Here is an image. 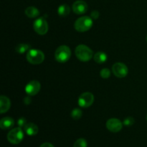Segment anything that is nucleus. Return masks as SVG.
<instances>
[{"mask_svg":"<svg viewBox=\"0 0 147 147\" xmlns=\"http://www.w3.org/2000/svg\"><path fill=\"white\" fill-rule=\"evenodd\" d=\"M76 55L82 62H88L93 57L91 49L85 45H79L76 48Z\"/></svg>","mask_w":147,"mask_h":147,"instance_id":"1","label":"nucleus"},{"mask_svg":"<svg viewBox=\"0 0 147 147\" xmlns=\"http://www.w3.org/2000/svg\"><path fill=\"white\" fill-rule=\"evenodd\" d=\"M93 26V20L91 17L88 16H83L80 17L76 21L74 27L78 32H84L90 30Z\"/></svg>","mask_w":147,"mask_h":147,"instance_id":"2","label":"nucleus"},{"mask_svg":"<svg viewBox=\"0 0 147 147\" xmlns=\"http://www.w3.org/2000/svg\"><path fill=\"white\" fill-rule=\"evenodd\" d=\"M27 60L31 64H41L45 60V55L40 50L30 49L27 53Z\"/></svg>","mask_w":147,"mask_h":147,"instance_id":"3","label":"nucleus"},{"mask_svg":"<svg viewBox=\"0 0 147 147\" xmlns=\"http://www.w3.org/2000/svg\"><path fill=\"white\" fill-rule=\"evenodd\" d=\"M71 56V50L70 47L66 45H61L56 50L55 57L57 62L64 63L68 61Z\"/></svg>","mask_w":147,"mask_h":147,"instance_id":"4","label":"nucleus"},{"mask_svg":"<svg viewBox=\"0 0 147 147\" xmlns=\"http://www.w3.org/2000/svg\"><path fill=\"white\" fill-rule=\"evenodd\" d=\"M24 139V133L20 127L11 129L7 134V139L9 142L12 144H18Z\"/></svg>","mask_w":147,"mask_h":147,"instance_id":"5","label":"nucleus"},{"mask_svg":"<svg viewBox=\"0 0 147 147\" xmlns=\"http://www.w3.org/2000/svg\"><path fill=\"white\" fill-rule=\"evenodd\" d=\"M33 27L34 31L40 35L45 34L48 31V24L43 17L37 19L33 23Z\"/></svg>","mask_w":147,"mask_h":147,"instance_id":"6","label":"nucleus"},{"mask_svg":"<svg viewBox=\"0 0 147 147\" xmlns=\"http://www.w3.org/2000/svg\"><path fill=\"white\" fill-rule=\"evenodd\" d=\"M94 102V96L91 93L86 92L82 93L78 98V105L81 108H88Z\"/></svg>","mask_w":147,"mask_h":147,"instance_id":"7","label":"nucleus"},{"mask_svg":"<svg viewBox=\"0 0 147 147\" xmlns=\"http://www.w3.org/2000/svg\"><path fill=\"white\" fill-rule=\"evenodd\" d=\"M112 71L115 76L119 78H122L127 76L128 67L122 63H116L112 66Z\"/></svg>","mask_w":147,"mask_h":147,"instance_id":"8","label":"nucleus"},{"mask_svg":"<svg viewBox=\"0 0 147 147\" xmlns=\"http://www.w3.org/2000/svg\"><path fill=\"white\" fill-rule=\"evenodd\" d=\"M123 123L118 119H110L106 122V128L108 130L113 133H117L122 129Z\"/></svg>","mask_w":147,"mask_h":147,"instance_id":"9","label":"nucleus"},{"mask_svg":"<svg viewBox=\"0 0 147 147\" xmlns=\"http://www.w3.org/2000/svg\"><path fill=\"white\" fill-rule=\"evenodd\" d=\"M41 88V85L37 80H32L27 84L25 91L28 96H33L37 95Z\"/></svg>","mask_w":147,"mask_h":147,"instance_id":"10","label":"nucleus"},{"mask_svg":"<svg viewBox=\"0 0 147 147\" xmlns=\"http://www.w3.org/2000/svg\"><path fill=\"white\" fill-rule=\"evenodd\" d=\"M88 10V4L83 0H78L73 4V11L77 14H83Z\"/></svg>","mask_w":147,"mask_h":147,"instance_id":"11","label":"nucleus"},{"mask_svg":"<svg viewBox=\"0 0 147 147\" xmlns=\"http://www.w3.org/2000/svg\"><path fill=\"white\" fill-rule=\"evenodd\" d=\"M14 125V121L11 117H4L0 121V128L3 130H7L12 128Z\"/></svg>","mask_w":147,"mask_h":147,"instance_id":"12","label":"nucleus"},{"mask_svg":"<svg viewBox=\"0 0 147 147\" xmlns=\"http://www.w3.org/2000/svg\"><path fill=\"white\" fill-rule=\"evenodd\" d=\"M11 106L10 100L4 96H1L0 97V112L1 113H4L7 112Z\"/></svg>","mask_w":147,"mask_h":147,"instance_id":"13","label":"nucleus"},{"mask_svg":"<svg viewBox=\"0 0 147 147\" xmlns=\"http://www.w3.org/2000/svg\"><path fill=\"white\" fill-rule=\"evenodd\" d=\"M24 131L28 136H35L39 131V129L36 124L33 123H28L24 127Z\"/></svg>","mask_w":147,"mask_h":147,"instance_id":"14","label":"nucleus"},{"mask_svg":"<svg viewBox=\"0 0 147 147\" xmlns=\"http://www.w3.org/2000/svg\"><path fill=\"white\" fill-rule=\"evenodd\" d=\"M93 59H94L95 62H96L97 63L102 64V63H106V61L107 60V55L103 52H98L93 56Z\"/></svg>","mask_w":147,"mask_h":147,"instance_id":"15","label":"nucleus"},{"mask_svg":"<svg viewBox=\"0 0 147 147\" xmlns=\"http://www.w3.org/2000/svg\"><path fill=\"white\" fill-rule=\"evenodd\" d=\"M25 14L30 18H35L39 16L40 11L36 7H29L25 9Z\"/></svg>","mask_w":147,"mask_h":147,"instance_id":"16","label":"nucleus"},{"mask_svg":"<svg viewBox=\"0 0 147 147\" xmlns=\"http://www.w3.org/2000/svg\"><path fill=\"white\" fill-rule=\"evenodd\" d=\"M70 12V9L67 4H61L57 9V13L60 17H66L68 15Z\"/></svg>","mask_w":147,"mask_h":147,"instance_id":"17","label":"nucleus"},{"mask_svg":"<svg viewBox=\"0 0 147 147\" xmlns=\"http://www.w3.org/2000/svg\"><path fill=\"white\" fill-rule=\"evenodd\" d=\"M30 49V46L27 44H19L15 47L16 52L20 53V54H22V53H25L26 51L29 50Z\"/></svg>","mask_w":147,"mask_h":147,"instance_id":"18","label":"nucleus"},{"mask_svg":"<svg viewBox=\"0 0 147 147\" xmlns=\"http://www.w3.org/2000/svg\"><path fill=\"white\" fill-rule=\"evenodd\" d=\"M71 117L75 120L80 119L82 117V111L80 109H73V111L71 112Z\"/></svg>","mask_w":147,"mask_h":147,"instance_id":"19","label":"nucleus"},{"mask_svg":"<svg viewBox=\"0 0 147 147\" xmlns=\"http://www.w3.org/2000/svg\"><path fill=\"white\" fill-rule=\"evenodd\" d=\"M87 146L88 144L86 139L81 138V139H78L75 142L73 147H87Z\"/></svg>","mask_w":147,"mask_h":147,"instance_id":"20","label":"nucleus"},{"mask_svg":"<svg viewBox=\"0 0 147 147\" xmlns=\"http://www.w3.org/2000/svg\"><path fill=\"white\" fill-rule=\"evenodd\" d=\"M100 76H101V78H103L104 79H107L111 76V71L109 69L103 68L100 70Z\"/></svg>","mask_w":147,"mask_h":147,"instance_id":"21","label":"nucleus"},{"mask_svg":"<svg viewBox=\"0 0 147 147\" xmlns=\"http://www.w3.org/2000/svg\"><path fill=\"white\" fill-rule=\"evenodd\" d=\"M135 121L134 119V118L132 117H127L124 119L123 122V124L126 126H131L132 125H134Z\"/></svg>","mask_w":147,"mask_h":147,"instance_id":"22","label":"nucleus"},{"mask_svg":"<svg viewBox=\"0 0 147 147\" xmlns=\"http://www.w3.org/2000/svg\"><path fill=\"white\" fill-rule=\"evenodd\" d=\"M26 124H27V120L25 119V118H20L17 121V125H18L19 127H24Z\"/></svg>","mask_w":147,"mask_h":147,"instance_id":"23","label":"nucleus"},{"mask_svg":"<svg viewBox=\"0 0 147 147\" xmlns=\"http://www.w3.org/2000/svg\"><path fill=\"white\" fill-rule=\"evenodd\" d=\"M91 17L93 19H94V20H96V19H98L99 17V12L98 11H96V10H94V11H93L91 12Z\"/></svg>","mask_w":147,"mask_h":147,"instance_id":"24","label":"nucleus"},{"mask_svg":"<svg viewBox=\"0 0 147 147\" xmlns=\"http://www.w3.org/2000/svg\"><path fill=\"white\" fill-rule=\"evenodd\" d=\"M32 100H31V98H30V96H27V97H25L24 98V102L25 104H30V103H31Z\"/></svg>","mask_w":147,"mask_h":147,"instance_id":"25","label":"nucleus"},{"mask_svg":"<svg viewBox=\"0 0 147 147\" xmlns=\"http://www.w3.org/2000/svg\"><path fill=\"white\" fill-rule=\"evenodd\" d=\"M40 147H54V146H53L52 144L48 143V142H46V143L42 144Z\"/></svg>","mask_w":147,"mask_h":147,"instance_id":"26","label":"nucleus"},{"mask_svg":"<svg viewBox=\"0 0 147 147\" xmlns=\"http://www.w3.org/2000/svg\"><path fill=\"white\" fill-rule=\"evenodd\" d=\"M146 121H147V116H146Z\"/></svg>","mask_w":147,"mask_h":147,"instance_id":"27","label":"nucleus"},{"mask_svg":"<svg viewBox=\"0 0 147 147\" xmlns=\"http://www.w3.org/2000/svg\"><path fill=\"white\" fill-rule=\"evenodd\" d=\"M146 40H147V36H146Z\"/></svg>","mask_w":147,"mask_h":147,"instance_id":"28","label":"nucleus"}]
</instances>
